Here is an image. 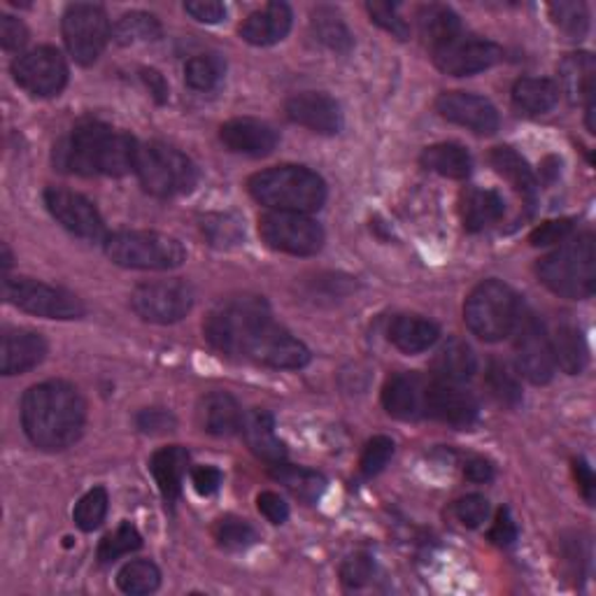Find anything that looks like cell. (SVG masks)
<instances>
[{"label": "cell", "mask_w": 596, "mask_h": 596, "mask_svg": "<svg viewBox=\"0 0 596 596\" xmlns=\"http://www.w3.org/2000/svg\"><path fill=\"white\" fill-rule=\"evenodd\" d=\"M270 317L268 305L257 296H241L222 303L220 308L212 311L206 319V338L210 346L229 357L243 359L245 348L261 324Z\"/></svg>", "instance_id": "obj_7"}, {"label": "cell", "mask_w": 596, "mask_h": 596, "mask_svg": "<svg viewBox=\"0 0 596 596\" xmlns=\"http://www.w3.org/2000/svg\"><path fill=\"white\" fill-rule=\"evenodd\" d=\"M45 206L72 236L84 241H98L103 236V220L96 210V206L84 198L82 194H75L61 187H49L45 191Z\"/></svg>", "instance_id": "obj_17"}, {"label": "cell", "mask_w": 596, "mask_h": 596, "mask_svg": "<svg viewBox=\"0 0 596 596\" xmlns=\"http://www.w3.org/2000/svg\"><path fill=\"white\" fill-rule=\"evenodd\" d=\"M226 63L217 54H198L185 66V80L194 92H212L224 80Z\"/></svg>", "instance_id": "obj_41"}, {"label": "cell", "mask_w": 596, "mask_h": 596, "mask_svg": "<svg viewBox=\"0 0 596 596\" xmlns=\"http://www.w3.org/2000/svg\"><path fill=\"white\" fill-rule=\"evenodd\" d=\"M138 429L142 433H166L175 429V418L164 408H148L138 414Z\"/></svg>", "instance_id": "obj_54"}, {"label": "cell", "mask_w": 596, "mask_h": 596, "mask_svg": "<svg viewBox=\"0 0 596 596\" xmlns=\"http://www.w3.org/2000/svg\"><path fill=\"white\" fill-rule=\"evenodd\" d=\"M439 338H441V329L436 327V324L420 315L396 317L389 329V340L406 354L426 352L429 348L436 346Z\"/></svg>", "instance_id": "obj_28"}, {"label": "cell", "mask_w": 596, "mask_h": 596, "mask_svg": "<svg viewBox=\"0 0 596 596\" xmlns=\"http://www.w3.org/2000/svg\"><path fill=\"white\" fill-rule=\"evenodd\" d=\"M142 546L140 531L131 525V522H121L115 534H107L98 546V562L110 564L115 559L136 552Z\"/></svg>", "instance_id": "obj_44"}, {"label": "cell", "mask_w": 596, "mask_h": 596, "mask_svg": "<svg viewBox=\"0 0 596 596\" xmlns=\"http://www.w3.org/2000/svg\"><path fill=\"white\" fill-rule=\"evenodd\" d=\"M198 422L210 436H233V433L243 431L245 412L241 404L226 392H212L203 396L201 406H198Z\"/></svg>", "instance_id": "obj_25"}, {"label": "cell", "mask_w": 596, "mask_h": 596, "mask_svg": "<svg viewBox=\"0 0 596 596\" xmlns=\"http://www.w3.org/2000/svg\"><path fill=\"white\" fill-rule=\"evenodd\" d=\"M257 505H259V513L268 522H273V525H284L287 517H289V505L276 492H261L257 496Z\"/></svg>", "instance_id": "obj_57"}, {"label": "cell", "mask_w": 596, "mask_h": 596, "mask_svg": "<svg viewBox=\"0 0 596 596\" xmlns=\"http://www.w3.org/2000/svg\"><path fill=\"white\" fill-rule=\"evenodd\" d=\"M511 334L515 338V359L522 377H527L531 385H548L554 377L557 366L544 322L525 305H519Z\"/></svg>", "instance_id": "obj_12"}, {"label": "cell", "mask_w": 596, "mask_h": 596, "mask_svg": "<svg viewBox=\"0 0 596 596\" xmlns=\"http://www.w3.org/2000/svg\"><path fill=\"white\" fill-rule=\"evenodd\" d=\"M243 359H249L255 361V364L268 369L296 371L308 366L311 350L305 348L299 338L278 327V324L268 317L261 327L252 334Z\"/></svg>", "instance_id": "obj_14"}, {"label": "cell", "mask_w": 596, "mask_h": 596, "mask_svg": "<svg viewBox=\"0 0 596 596\" xmlns=\"http://www.w3.org/2000/svg\"><path fill=\"white\" fill-rule=\"evenodd\" d=\"M131 305L138 317L152 324H175L194 308V289L183 280H159L140 284Z\"/></svg>", "instance_id": "obj_13"}, {"label": "cell", "mask_w": 596, "mask_h": 596, "mask_svg": "<svg viewBox=\"0 0 596 596\" xmlns=\"http://www.w3.org/2000/svg\"><path fill=\"white\" fill-rule=\"evenodd\" d=\"M536 273L557 296L589 299L596 287V247L592 233L564 241V245L538 261Z\"/></svg>", "instance_id": "obj_4"}, {"label": "cell", "mask_w": 596, "mask_h": 596, "mask_svg": "<svg viewBox=\"0 0 596 596\" xmlns=\"http://www.w3.org/2000/svg\"><path fill=\"white\" fill-rule=\"evenodd\" d=\"M492 166L496 168V173L501 177H505L511 183V187L525 198V201L531 206L534 198H536V191H538V185H536V177H534V171L529 168V164L525 159H522L513 148H496L492 152Z\"/></svg>", "instance_id": "obj_35"}, {"label": "cell", "mask_w": 596, "mask_h": 596, "mask_svg": "<svg viewBox=\"0 0 596 596\" xmlns=\"http://www.w3.org/2000/svg\"><path fill=\"white\" fill-rule=\"evenodd\" d=\"M490 515V501L482 494H468L455 503V517L468 529H478Z\"/></svg>", "instance_id": "obj_51"}, {"label": "cell", "mask_w": 596, "mask_h": 596, "mask_svg": "<svg viewBox=\"0 0 596 596\" xmlns=\"http://www.w3.org/2000/svg\"><path fill=\"white\" fill-rule=\"evenodd\" d=\"M214 540L220 544V548L238 552V550H247V548L255 546L259 540V534L247 519L229 515V517H222L220 522H217Z\"/></svg>", "instance_id": "obj_42"}, {"label": "cell", "mask_w": 596, "mask_h": 596, "mask_svg": "<svg viewBox=\"0 0 596 596\" xmlns=\"http://www.w3.org/2000/svg\"><path fill=\"white\" fill-rule=\"evenodd\" d=\"M287 117L294 124L305 126L322 136H336L342 129L340 105L329 96L319 92H303L287 101Z\"/></svg>", "instance_id": "obj_20"}, {"label": "cell", "mask_w": 596, "mask_h": 596, "mask_svg": "<svg viewBox=\"0 0 596 596\" xmlns=\"http://www.w3.org/2000/svg\"><path fill=\"white\" fill-rule=\"evenodd\" d=\"M226 150L245 156H268L278 148V131L259 119H231L220 131Z\"/></svg>", "instance_id": "obj_23"}, {"label": "cell", "mask_w": 596, "mask_h": 596, "mask_svg": "<svg viewBox=\"0 0 596 596\" xmlns=\"http://www.w3.org/2000/svg\"><path fill=\"white\" fill-rule=\"evenodd\" d=\"M311 28H313V35L315 38L324 45L329 47L334 51H350L354 40H352V33L348 28V24L340 20V14L329 10V8H319L313 12V20H311Z\"/></svg>", "instance_id": "obj_38"}, {"label": "cell", "mask_w": 596, "mask_h": 596, "mask_svg": "<svg viewBox=\"0 0 596 596\" xmlns=\"http://www.w3.org/2000/svg\"><path fill=\"white\" fill-rule=\"evenodd\" d=\"M292 20L294 14L287 3H268L241 24V38L255 47L278 45L292 31Z\"/></svg>", "instance_id": "obj_24"}, {"label": "cell", "mask_w": 596, "mask_h": 596, "mask_svg": "<svg viewBox=\"0 0 596 596\" xmlns=\"http://www.w3.org/2000/svg\"><path fill=\"white\" fill-rule=\"evenodd\" d=\"M559 75H562L564 89L571 101H585V105L594 103L596 63L592 54L587 51L569 54L562 66H559Z\"/></svg>", "instance_id": "obj_34"}, {"label": "cell", "mask_w": 596, "mask_h": 596, "mask_svg": "<svg viewBox=\"0 0 596 596\" xmlns=\"http://www.w3.org/2000/svg\"><path fill=\"white\" fill-rule=\"evenodd\" d=\"M222 471L217 466H196L191 471V484L201 496H212L222 487Z\"/></svg>", "instance_id": "obj_56"}, {"label": "cell", "mask_w": 596, "mask_h": 596, "mask_svg": "<svg viewBox=\"0 0 596 596\" xmlns=\"http://www.w3.org/2000/svg\"><path fill=\"white\" fill-rule=\"evenodd\" d=\"M554 366L562 369L569 375H577L587 364V348L583 334L577 331L573 324H562L550 338Z\"/></svg>", "instance_id": "obj_36"}, {"label": "cell", "mask_w": 596, "mask_h": 596, "mask_svg": "<svg viewBox=\"0 0 596 596\" xmlns=\"http://www.w3.org/2000/svg\"><path fill=\"white\" fill-rule=\"evenodd\" d=\"M243 433L247 439V445L252 453H255L259 459L268 464H280L287 459V447L278 439L276 433V422L264 410H252L245 414L243 422Z\"/></svg>", "instance_id": "obj_27"}, {"label": "cell", "mask_w": 596, "mask_h": 596, "mask_svg": "<svg viewBox=\"0 0 596 596\" xmlns=\"http://www.w3.org/2000/svg\"><path fill=\"white\" fill-rule=\"evenodd\" d=\"M185 12L201 24H220L226 16V5L214 3V0H191V3H185Z\"/></svg>", "instance_id": "obj_55"}, {"label": "cell", "mask_w": 596, "mask_h": 596, "mask_svg": "<svg viewBox=\"0 0 596 596\" xmlns=\"http://www.w3.org/2000/svg\"><path fill=\"white\" fill-rule=\"evenodd\" d=\"M189 466V453L183 445H168L154 453L150 471L159 484V492L166 503H175L183 494V480Z\"/></svg>", "instance_id": "obj_26"}, {"label": "cell", "mask_w": 596, "mask_h": 596, "mask_svg": "<svg viewBox=\"0 0 596 596\" xmlns=\"http://www.w3.org/2000/svg\"><path fill=\"white\" fill-rule=\"evenodd\" d=\"M107 492L103 487H94V490H89L75 505V511H72V519H75V525L82 531H94L103 525V519L107 515Z\"/></svg>", "instance_id": "obj_45"}, {"label": "cell", "mask_w": 596, "mask_h": 596, "mask_svg": "<svg viewBox=\"0 0 596 596\" xmlns=\"http://www.w3.org/2000/svg\"><path fill=\"white\" fill-rule=\"evenodd\" d=\"M136 140L101 121H84L70 131L54 150L61 171L84 177H121L136 168Z\"/></svg>", "instance_id": "obj_2"}, {"label": "cell", "mask_w": 596, "mask_h": 596, "mask_svg": "<svg viewBox=\"0 0 596 596\" xmlns=\"http://www.w3.org/2000/svg\"><path fill=\"white\" fill-rule=\"evenodd\" d=\"M373 573H375L373 557L366 554V552L350 554L346 562L340 564V581H342V585L350 587V589L364 587L373 577Z\"/></svg>", "instance_id": "obj_49"}, {"label": "cell", "mask_w": 596, "mask_h": 596, "mask_svg": "<svg viewBox=\"0 0 596 596\" xmlns=\"http://www.w3.org/2000/svg\"><path fill=\"white\" fill-rule=\"evenodd\" d=\"M505 203L494 189H468L461 194L459 212L466 231H482L487 226L496 224L503 217Z\"/></svg>", "instance_id": "obj_29"}, {"label": "cell", "mask_w": 596, "mask_h": 596, "mask_svg": "<svg viewBox=\"0 0 596 596\" xmlns=\"http://www.w3.org/2000/svg\"><path fill=\"white\" fill-rule=\"evenodd\" d=\"M0 43L8 51L22 49L28 43V28L22 20H14L10 14L0 16Z\"/></svg>", "instance_id": "obj_53"}, {"label": "cell", "mask_w": 596, "mask_h": 596, "mask_svg": "<svg viewBox=\"0 0 596 596\" xmlns=\"http://www.w3.org/2000/svg\"><path fill=\"white\" fill-rule=\"evenodd\" d=\"M161 585V571L156 564L148 562V559H133V562L124 564L117 573V587L124 594L131 596H142V594H152Z\"/></svg>", "instance_id": "obj_40"}, {"label": "cell", "mask_w": 596, "mask_h": 596, "mask_svg": "<svg viewBox=\"0 0 596 596\" xmlns=\"http://www.w3.org/2000/svg\"><path fill=\"white\" fill-rule=\"evenodd\" d=\"M259 236L270 249L292 257H313L324 247V229L303 212L270 210L259 220Z\"/></svg>", "instance_id": "obj_11"}, {"label": "cell", "mask_w": 596, "mask_h": 596, "mask_svg": "<svg viewBox=\"0 0 596 596\" xmlns=\"http://www.w3.org/2000/svg\"><path fill=\"white\" fill-rule=\"evenodd\" d=\"M573 233V220H552V222H546L540 224L531 236V245L534 247H546V245H559L569 241V236Z\"/></svg>", "instance_id": "obj_52"}, {"label": "cell", "mask_w": 596, "mask_h": 596, "mask_svg": "<svg viewBox=\"0 0 596 596\" xmlns=\"http://www.w3.org/2000/svg\"><path fill=\"white\" fill-rule=\"evenodd\" d=\"M203 233L210 238L212 245L217 247H229V245H238L243 241V226L231 214H210L203 220Z\"/></svg>", "instance_id": "obj_47"}, {"label": "cell", "mask_w": 596, "mask_h": 596, "mask_svg": "<svg viewBox=\"0 0 596 596\" xmlns=\"http://www.w3.org/2000/svg\"><path fill=\"white\" fill-rule=\"evenodd\" d=\"M559 101V89L548 78H522L513 86V103L527 115H546Z\"/></svg>", "instance_id": "obj_33"}, {"label": "cell", "mask_w": 596, "mask_h": 596, "mask_svg": "<svg viewBox=\"0 0 596 596\" xmlns=\"http://www.w3.org/2000/svg\"><path fill=\"white\" fill-rule=\"evenodd\" d=\"M366 10L371 14V22H375L377 26L385 28L387 33H392L394 38L408 40L410 26H408V22L404 20V16L399 14V5H392V3H369Z\"/></svg>", "instance_id": "obj_50"}, {"label": "cell", "mask_w": 596, "mask_h": 596, "mask_svg": "<svg viewBox=\"0 0 596 596\" xmlns=\"http://www.w3.org/2000/svg\"><path fill=\"white\" fill-rule=\"evenodd\" d=\"M86 404L75 385L49 381L33 385L22 401V424L28 441L45 453L75 445L84 431Z\"/></svg>", "instance_id": "obj_1"}, {"label": "cell", "mask_w": 596, "mask_h": 596, "mask_svg": "<svg viewBox=\"0 0 596 596\" xmlns=\"http://www.w3.org/2000/svg\"><path fill=\"white\" fill-rule=\"evenodd\" d=\"M433 61L453 78L478 75L482 70H490L503 61V49L484 38H459L433 49Z\"/></svg>", "instance_id": "obj_16"}, {"label": "cell", "mask_w": 596, "mask_h": 596, "mask_svg": "<svg viewBox=\"0 0 596 596\" xmlns=\"http://www.w3.org/2000/svg\"><path fill=\"white\" fill-rule=\"evenodd\" d=\"M550 16L571 40H583L589 31V12L585 3H552Z\"/></svg>", "instance_id": "obj_46"}, {"label": "cell", "mask_w": 596, "mask_h": 596, "mask_svg": "<svg viewBox=\"0 0 596 596\" xmlns=\"http://www.w3.org/2000/svg\"><path fill=\"white\" fill-rule=\"evenodd\" d=\"M142 80H144V84L150 86V92L156 96L159 103L166 101L168 86H166L164 78H161V72H156V70H142Z\"/></svg>", "instance_id": "obj_61"}, {"label": "cell", "mask_w": 596, "mask_h": 596, "mask_svg": "<svg viewBox=\"0 0 596 596\" xmlns=\"http://www.w3.org/2000/svg\"><path fill=\"white\" fill-rule=\"evenodd\" d=\"M426 418L466 429L478 420V401L459 383L431 381L426 387Z\"/></svg>", "instance_id": "obj_19"}, {"label": "cell", "mask_w": 596, "mask_h": 596, "mask_svg": "<svg viewBox=\"0 0 596 596\" xmlns=\"http://www.w3.org/2000/svg\"><path fill=\"white\" fill-rule=\"evenodd\" d=\"M273 476L287 487L289 492L305 503H315L324 494V490H327V480H324V476H319L317 471H311V468L289 466L280 461V464H273Z\"/></svg>", "instance_id": "obj_37"}, {"label": "cell", "mask_w": 596, "mask_h": 596, "mask_svg": "<svg viewBox=\"0 0 596 596\" xmlns=\"http://www.w3.org/2000/svg\"><path fill=\"white\" fill-rule=\"evenodd\" d=\"M3 296L14 308L45 319H80L84 315V303L75 294L31 278H5Z\"/></svg>", "instance_id": "obj_10"}, {"label": "cell", "mask_w": 596, "mask_h": 596, "mask_svg": "<svg viewBox=\"0 0 596 596\" xmlns=\"http://www.w3.org/2000/svg\"><path fill=\"white\" fill-rule=\"evenodd\" d=\"M478 369V359L471 346H466L459 338H449L433 359V373L436 381L445 383H466L471 381Z\"/></svg>", "instance_id": "obj_30"}, {"label": "cell", "mask_w": 596, "mask_h": 596, "mask_svg": "<svg viewBox=\"0 0 596 596\" xmlns=\"http://www.w3.org/2000/svg\"><path fill=\"white\" fill-rule=\"evenodd\" d=\"M144 191L156 198L189 194L198 183L194 161L166 142L138 144L136 168Z\"/></svg>", "instance_id": "obj_5"}, {"label": "cell", "mask_w": 596, "mask_h": 596, "mask_svg": "<svg viewBox=\"0 0 596 596\" xmlns=\"http://www.w3.org/2000/svg\"><path fill=\"white\" fill-rule=\"evenodd\" d=\"M436 110L443 119L464 126L478 136H494L499 131L496 107L478 94L445 92L436 101Z\"/></svg>", "instance_id": "obj_18"}, {"label": "cell", "mask_w": 596, "mask_h": 596, "mask_svg": "<svg viewBox=\"0 0 596 596\" xmlns=\"http://www.w3.org/2000/svg\"><path fill=\"white\" fill-rule=\"evenodd\" d=\"M418 26L422 38L431 45V49H439L447 43L457 40L461 35L459 14L447 5H424L418 12Z\"/></svg>", "instance_id": "obj_31"}, {"label": "cell", "mask_w": 596, "mask_h": 596, "mask_svg": "<svg viewBox=\"0 0 596 596\" xmlns=\"http://www.w3.org/2000/svg\"><path fill=\"white\" fill-rule=\"evenodd\" d=\"M12 78L31 96L49 98L63 92L68 82V66L59 49L38 47L22 54L12 63Z\"/></svg>", "instance_id": "obj_15"}, {"label": "cell", "mask_w": 596, "mask_h": 596, "mask_svg": "<svg viewBox=\"0 0 596 596\" xmlns=\"http://www.w3.org/2000/svg\"><path fill=\"white\" fill-rule=\"evenodd\" d=\"M573 474H575L577 487H581V492H583L585 501L592 503V501H594V487H596V480H594L592 468H589L583 459H575V461H573Z\"/></svg>", "instance_id": "obj_59"}, {"label": "cell", "mask_w": 596, "mask_h": 596, "mask_svg": "<svg viewBox=\"0 0 596 596\" xmlns=\"http://www.w3.org/2000/svg\"><path fill=\"white\" fill-rule=\"evenodd\" d=\"M394 457V441L387 436H375L366 443L364 455H361V474L366 478H373L381 471H385V466L392 461Z\"/></svg>", "instance_id": "obj_48"}, {"label": "cell", "mask_w": 596, "mask_h": 596, "mask_svg": "<svg viewBox=\"0 0 596 596\" xmlns=\"http://www.w3.org/2000/svg\"><path fill=\"white\" fill-rule=\"evenodd\" d=\"M464 476H466V480L478 482V484L490 482L494 478V466L487 459H471L464 468Z\"/></svg>", "instance_id": "obj_60"}, {"label": "cell", "mask_w": 596, "mask_h": 596, "mask_svg": "<svg viewBox=\"0 0 596 596\" xmlns=\"http://www.w3.org/2000/svg\"><path fill=\"white\" fill-rule=\"evenodd\" d=\"M426 387L429 383L418 373H396L383 387V406L404 422L426 418Z\"/></svg>", "instance_id": "obj_21"}, {"label": "cell", "mask_w": 596, "mask_h": 596, "mask_svg": "<svg viewBox=\"0 0 596 596\" xmlns=\"http://www.w3.org/2000/svg\"><path fill=\"white\" fill-rule=\"evenodd\" d=\"M61 31L70 57L82 66L96 63L113 35V26L105 10L94 3L68 5L63 12Z\"/></svg>", "instance_id": "obj_9"}, {"label": "cell", "mask_w": 596, "mask_h": 596, "mask_svg": "<svg viewBox=\"0 0 596 596\" xmlns=\"http://www.w3.org/2000/svg\"><path fill=\"white\" fill-rule=\"evenodd\" d=\"M519 299L501 280L480 282L464 303V322L468 331L484 342H499L511 336L519 313Z\"/></svg>", "instance_id": "obj_6"}, {"label": "cell", "mask_w": 596, "mask_h": 596, "mask_svg": "<svg viewBox=\"0 0 596 596\" xmlns=\"http://www.w3.org/2000/svg\"><path fill=\"white\" fill-rule=\"evenodd\" d=\"M105 255L113 264L136 270H173L187 259L183 243L156 231L115 233L105 241Z\"/></svg>", "instance_id": "obj_8"}, {"label": "cell", "mask_w": 596, "mask_h": 596, "mask_svg": "<svg viewBox=\"0 0 596 596\" xmlns=\"http://www.w3.org/2000/svg\"><path fill=\"white\" fill-rule=\"evenodd\" d=\"M487 387H490L494 399L503 406L515 408L522 404L519 377L503 361H492L490 369H487Z\"/></svg>", "instance_id": "obj_43"}, {"label": "cell", "mask_w": 596, "mask_h": 596, "mask_svg": "<svg viewBox=\"0 0 596 596\" xmlns=\"http://www.w3.org/2000/svg\"><path fill=\"white\" fill-rule=\"evenodd\" d=\"M47 357V342L40 334L28 329H5L0 338V371L3 375H20Z\"/></svg>", "instance_id": "obj_22"}, {"label": "cell", "mask_w": 596, "mask_h": 596, "mask_svg": "<svg viewBox=\"0 0 596 596\" xmlns=\"http://www.w3.org/2000/svg\"><path fill=\"white\" fill-rule=\"evenodd\" d=\"M517 538V525H515V519L511 517V511L509 509H501L496 513V519H494V527L490 531V540L501 548L505 546H511L513 540Z\"/></svg>", "instance_id": "obj_58"}, {"label": "cell", "mask_w": 596, "mask_h": 596, "mask_svg": "<svg viewBox=\"0 0 596 596\" xmlns=\"http://www.w3.org/2000/svg\"><path fill=\"white\" fill-rule=\"evenodd\" d=\"M422 166L449 179H466L471 175L474 159L457 142H439L422 152Z\"/></svg>", "instance_id": "obj_32"}, {"label": "cell", "mask_w": 596, "mask_h": 596, "mask_svg": "<svg viewBox=\"0 0 596 596\" xmlns=\"http://www.w3.org/2000/svg\"><path fill=\"white\" fill-rule=\"evenodd\" d=\"M247 189L257 203L280 212H317L327 201L324 179L303 166H276L249 177Z\"/></svg>", "instance_id": "obj_3"}, {"label": "cell", "mask_w": 596, "mask_h": 596, "mask_svg": "<svg viewBox=\"0 0 596 596\" xmlns=\"http://www.w3.org/2000/svg\"><path fill=\"white\" fill-rule=\"evenodd\" d=\"M113 38L119 45H138L154 43L161 38V24L154 14L148 12H129L117 20L113 26Z\"/></svg>", "instance_id": "obj_39"}]
</instances>
